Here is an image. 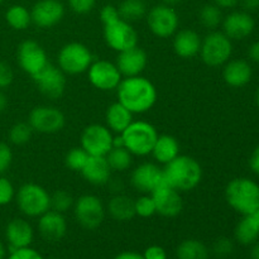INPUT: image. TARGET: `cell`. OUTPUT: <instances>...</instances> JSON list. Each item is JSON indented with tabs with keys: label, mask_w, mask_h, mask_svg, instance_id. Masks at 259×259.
Here are the masks:
<instances>
[{
	"label": "cell",
	"mask_w": 259,
	"mask_h": 259,
	"mask_svg": "<svg viewBox=\"0 0 259 259\" xmlns=\"http://www.w3.org/2000/svg\"><path fill=\"white\" fill-rule=\"evenodd\" d=\"M118 101L133 114L151 110L157 101V89L152 81L142 75L124 77L116 88Z\"/></svg>",
	"instance_id": "6da1fadb"
},
{
	"label": "cell",
	"mask_w": 259,
	"mask_h": 259,
	"mask_svg": "<svg viewBox=\"0 0 259 259\" xmlns=\"http://www.w3.org/2000/svg\"><path fill=\"white\" fill-rule=\"evenodd\" d=\"M164 181L180 192L196 189L202 180V167L190 156L179 154L169 163L164 164Z\"/></svg>",
	"instance_id": "7a4b0ae2"
},
{
	"label": "cell",
	"mask_w": 259,
	"mask_h": 259,
	"mask_svg": "<svg viewBox=\"0 0 259 259\" xmlns=\"http://www.w3.org/2000/svg\"><path fill=\"white\" fill-rule=\"evenodd\" d=\"M225 199L239 214H252L259 207V185L247 177L232 180L225 189Z\"/></svg>",
	"instance_id": "3957f363"
},
{
	"label": "cell",
	"mask_w": 259,
	"mask_h": 259,
	"mask_svg": "<svg viewBox=\"0 0 259 259\" xmlns=\"http://www.w3.org/2000/svg\"><path fill=\"white\" fill-rule=\"evenodd\" d=\"M124 147L133 156L144 157L152 153L154 143L158 138V132L148 121H132L131 125L120 134Z\"/></svg>",
	"instance_id": "277c9868"
},
{
	"label": "cell",
	"mask_w": 259,
	"mask_h": 259,
	"mask_svg": "<svg viewBox=\"0 0 259 259\" xmlns=\"http://www.w3.org/2000/svg\"><path fill=\"white\" fill-rule=\"evenodd\" d=\"M18 209L28 218H39L51 209V195L38 184L28 182L15 192Z\"/></svg>",
	"instance_id": "5b68a950"
},
{
	"label": "cell",
	"mask_w": 259,
	"mask_h": 259,
	"mask_svg": "<svg viewBox=\"0 0 259 259\" xmlns=\"http://www.w3.org/2000/svg\"><path fill=\"white\" fill-rule=\"evenodd\" d=\"M57 62L58 67L67 75H80L89 70L94 62V56L83 43L71 42L61 48Z\"/></svg>",
	"instance_id": "8992f818"
},
{
	"label": "cell",
	"mask_w": 259,
	"mask_h": 259,
	"mask_svg": "<svg viewBox=\"0 0 259 259\" xmlns=\"http://www.w3.org/2000/svg\"><path fill=\"white\" fill-rule=\"evenodd\" d=\"M233 53L232 39L224 32L212 30L202 39L200 56L205 65L219 67L229 61Z\"/></svg>",
	"instance_id": "52a82bcc"
},
{
	"label": "cell",
	"mask_w": 259,
	"mask_h": 259,
	"mask_svg": "<svg viewBox=\"0 0 259 259\" xmlns=\"http://www.w3.org/2000/svg\"><path fill=\"white\" fill-rule=\"evenodd\" d=\"M73 214L81 227L88 230H94L98 229L105 219V206L100 197L86 194L75 201Z\"/></svg>",
	"instance_id": "ba28073f"
},
{
	"label": "cell",
	"mask_w": 259,
	"mask_h": 259,
	"mask_svg": "<svg viewBox=\"0 0 259 259\" xmlns=\"http://www.w3.org/2000/svg\"><path fill=\"white\" fill-rule=\"evenodd\" d=\"M113 132L106 125L91 124L81 134V147L89 156L105 157L113 148Z\"/></svg>",
	"instance_id": "9c48e42d"
},
{
	"label": "cell",
	"mask_w": 259,
	"mask_h": 259,
	"mask_svg": "<svg viewBox=\"0 0 259 259\" xmlns=\"http://www.w3.org/2000/svg\"><path fill=\"white\" fill-rule=\"evenodd\" d=\"M104 38L106 45L119 53L138 46L139 37L131 23L119 18L115 22L104 25Z\"/></svg>",
	"instance_id": "30bf717a"
},
{
	"label": "cell",
	"mask_w": 259,
	"mask_h": 259,
	"mask_svg": "<svg viewBox=\"0 0 259 259\" xmlns=\"http://www.w3.org/2000/svg\"><path fill=\"white\" fill-rule=\"evenodd\" d=\"M147 23L154 35L159 38H169L179 29L180 19L174 8L159 4L149 10L147 14Z\"/></svg>",
	"instance_id": "8fae6325"
},
{
	"label": "cell",
	"mask_w": 259,
	"mask_h": 259,
	"mask_svg": "<svg viewBox=\"0 0 259 259\" xmlns=\"http://www.w3.org/2000/svg\"><path fill=\"white\" fill-rule=\"evenodd\" d=\"M28 123L33 131L43 134H53L62 131L66 124L65 114L58 108L40 105L33 109L28 118Z\"/></svg>",
	"instance_id": "7c38bea8"
},
{
	"label": "cell",
	"mask_w": 259,
	"mask_h": 259,
	"mask_svg": "<svg viewBox=\"0 0 259 259\" xmlns=\"http://www.w3.org/2000/svg\"><path fill=\"white\" fill-rule=\"evenodd\" d=\"M86 72H88L91 85L101 91L115 90L120 81L123 80V76L115 63L109 62L106 60L93 62Z\"/></svg>",
	"instance_id": "4fadbf2b"
},
{
	"label": "cell",
	"mask_w": 259,
	"mask_h": 259,
	"mask_svg": "<svg viewBox=\"0 0 259 259\" xmlns=\"http://www.w3.org/2000/svg\"><path fill=\"white\" fill-rule=\"evenodd\" d=\"M19 67L29 76L37 75L48 65V56L40 45L32 39L24 40L19 45L17 52Z\"/></svg>",
	"instance_id": "5bb4252c"
},
{
	"label": "cell",
	"mask_w": 259,
	"mask_h": 259,
	"mask_svg": "<svg viewBox=\"0 0 259 259\" xmlns=\"http://www.w3.org/2000/svg\"><path fill=\"white\" fill-rule=\"evenodd\" d=\"M66 73L58 66L48 63L42 71L33 76L38 90L48 99L61 98L66 89Z\"/></svg>",
	"instance_id": "9a60e30c"
},
{
	"label": "cell",
	"mask_w": 259,
	"mask_h": 259,
	"mask_svg": "<svg viewBox=\"0 0 259 259\" xmlns=\"http://www.w3.org/2000/svg\"><path fill=\"white\" fill-rule=\"evenodd\" d=\"M151 195L156 204L157 214L164 218H176L181 214L184 209L181 192L169 186L166 181L159 185Z\"/></svg>",
	"instance_id": "2e32d148"
},
{
	"label": "cell",
	"mask_w": 259,
	"mask_h": 259,
	"mask_svg": "<svg viewBox=\"0 0 259 259\" xmlns=\"http://www.w3.org/2000/svg\"><path fill=\"white\" fill-rule=\"evenodd\" d=\"M164 182L163 168L156 163L144 162L133 169L131 184L142 194H152L157 187Z\"/></svg>",
	"instance_id": "e0dca14e"
},
{
	"label": "cell",
	"mask_w": 259,
	"mask_h": 259,
	"mask_svg": "<svg viewBox=\"0 0 259 259\" xmlns=\"http://www.w3.org/2000/svg\"><path fill=\"white\" fill-rule=\"evenodd\" d=\"M65 8L58 0H39L30 10L32 23L39 28H51L62 20Z\"/></svg>",
	"instance_id": "ac0fdd59"
},
{
	"label": "cell",
	"mask_w": 259,
	"mask_h": 259,
	"mask_svg": "<svg viewBox=\"0 0 259 259\" xmlns=\"http://www.w3.org/2000/svg\"><path fill=\"white\" fill-rule=\"evenodd\" d=\"M148 63L147 53L138 46L119 52L116 57V67L124 77H133L142 75Z\"/></svg>",
	"instance_id": "d6986e66"
},
{
	"label": "cell",
	"mask_w": 259,
	"mask_h": 259,
	"mask_svg": "<svg viewBox=\"0 0 259 259\" xmlns=\"http://www.w3.org/2000/svg\"><path fill=\"white\" fill-rule=\"evenodd\" d=\"M38 230H39L40 237L47 242H58L67 233V222L63 214L50 209L39 217Z\"/></svg>",
	"instance_id": "ffe728a7"
},
{
	"label": "cell",
	"mask_w": 259,
	"mask_h": 259,
	"mask_svg": "<svg viewBox=\"0 0 259 259\" xmlns=\"http://www.w3.org/2000/svg\"><path fill=\"white\" fill-rule=\"evenodd\" d=\"M5 238H7L9 250L20 249V248L30 247L34 238L33 228L27 220L22 218H15L8 223L5 228Z\"/></svg>",
	"instance_id": "44dd1931"
},
{
	"label": "cell",
	"mask_w": 259,
	"mask_h": 259,
	"mask_svg": "<svg viewBox=\"0 0 259 259\" xmlns=\"http://www.w3.org/2000/svg\"><path fill=\"white\" fill-rule=\"evenodd\" d=\"M255 22L248 12H233L223 19L224 33L234 40H242L254 30Z\"/></svg>",
	"instance_id": "7402d4cb"
},
{
	"label": "cell",
	"mask_w": 259,
	"mask_h": 259,
	"mask_svg": "<svg viewBox=\"0 0 259 259\" xmlns=\"http://www.w3.org/2000/svg\"><path fill=\"white\" fill-rule=\"evenodd\" d=\"M81 175L89 184L94 186H103L110 181L111 168L106 157L90 156L85 167L81 169Z\"/></svg>",
	"instance_id": "603a6c76"
},
{
	"label": "cell",
	"mask_w": 259,
	"mask_h": 259,
	"mask_svg": "<svg viewBox=\"0 0 259 259\" xmlns=\"http://www.w3.org/2000/svg\"><path fill=\"white\" fill-rule=\"evenodd\" d=\"M201 37L192 29H182L175 33L174 51L181 58H192L200 53Z\"/></svg>",
	"instance_id": "cb8c5ba5"
},
{
	"label": "cell",
	"mask_w": 259,
	"mask_h": 259,
	"mask_svg": "<svg viewBox=\"0 0 259 259\" xmlns=\"http://www.w3.org/2000/svg\"><path fill=\"white\" fill-rule=\"evenodd\" d=\"M253 75L252 67L244 60H232L225 63L223 77L232 88H242L250 81Z\"/></svg>",
	"instance_id": "d4e9b609"
},
{
	"label": "cell",
	"mask_w": 259,
	"mask_h": 259,
	"mask_svg": "<svg viewBox=\"0 0 259 259\" xmlns=\"http://www.w3.org/2000/svg\"><path fill=\"white\" fill-rule=\"evenodd\" d=\"M133 115L134 114L131 110H128L123 104L116 101V103L111 104L108 108V110H106V126L113 133L121 134L132 124Z\"/></svg>",
	"instance_id": "484cf974"
},
{
	"label": "cell",
	"mask_w": 259,
	"mask_h": 259,
	"mask_svg": "<svg viewBox=\"0 0 259 259\" xmlns=\"http://www.w3.org/2000/svg\"><path fill=\"white\" fill-rule=\"evenodd\" d=\"M151 154L158 163H169L172 159H175L180 154L179 141L169 134L158 136Z\"/></svg>",
	"instance_id": "4316f807"
},
{
	"label": "cell",
	"mask_w": 259,
	"mask_h": 259,
	"mask_svg": "<svg viewBox=\"0 0 259 259\" xmlns=\"http://www.w3.org/2000/svg\"><path fill=\"white\" fill-rule=\"evenodd\" d=\"M259 237V207L252 214L243 215L235 228V238L242 244H253Z\"/></svg>",
	"instance_id": "83f0119b"
},
{
	"label": "cell",
	"mask_w": 259,
	"mask_h": 259,
	"mask_svg": "<svg viewBox=\"0 0 259 259\" xmlns=\"http://www.w3.org/2000/svg\"><path fill=\"white\" fill-rule=\"evenodd\" d=\"M108 211L118 222H128L136 217L134 200L126 195H115L108 202Z\"/></svg>",
	"instance_id": "f1b7e54d"
},
{
	"label": "cell",
	"mask_w": 259,
	"mask_h": 259,
	"mask_svg": "<svg viewBox=\"0 0 259 259\" xmlns=\"http://www.w3.org/2000/svg\"><path fill=\"white\" fill-rule=\"evenodd\" d=\"M176 255L179 259H207L209 249L197 239H186L177 247Z\"/></svg>",
	"instance_id": "f546056e"
},
{
	"label": "cell",
	"mask_w": 259,
	"mask_h": 259,
	"mask_svg": "<svg viewBox=\"0 0 259 259\" xmlns=\"http://www.w3.org/2000/svg\"><path fill=\"white\" fill-rule=\"evenodd\" d=\"M105 157L111 171L116 172L126 171L133 161V154L125 147H113Z\"/></svg>",
	"instance_id": "4dcf8cb0"
},
{
	"label": "cell",
	"mask_w": 259,
	"mask_h": 259,
	"mask_svg": "<svg viewBox=\"0 0 259 259\" xmlns=\"http://www.w3.org/2000/svg\"><path fill=\"white\" fill-rule=\"evenodd\" d=\"M7 23L15 30L27 29L28 25L32 23L30 12L23 5H12L5 13Z\"/></svg>",
	"instance_id": "1f68e13d"
},
{
	"label": "cell",
	"mask_w": 259,
	"mask_h": 259,
	"mask_svg": "<svg viewBox=\"0 0 259 259\" xmlns=\"http://www.w3.org/2000/svg\"><path fill=\"white\" fill-rule=\"evenodd\" d=\"M119 15L126 22H137L147 14V7L143 0H123L118 7Z\"/></svg>",
	"instance_id": "d6a6232c"
},
{
	"label": "cell",
	"mask_w": 259,
	"mask_h": 259,
	"mask_svg": "<svg viewBox=\"0 0 259 259\" xmlns=\"http://www.w3.org/2000/svg\"><path fill=\"white\" fill-rule=\"evenodd\" d=\"M199 19L205 28L215 29L223 23L222 8L218 7L217 4L204 5L199 13Z\"/></svg>",
	"instance_id": "836d02e7"
},
{
	"label": "cell",
	"mask_w": 259,
	"mask_h": 259,
	"mask_svg": "<svg viewBox=\"0 0 259 259\" xmlns=\"http://www.w3.org/2000/svg\"><path fill=\"white\" fill-rule=\"evenodd\" d=\"M33 134L32 126L29 125V123H24V121H20V123L14 124V125L10 128L9 131V141L12 142L15 146H24L28 142L30 141Z\"/></svg>",
	"instance_id": "e575fe53"
},
{
	"label": "cell",
	"mask_w": 259,
	"mask_h": 259,
	"mask_svg": "<svg viewBox=\"0 0 259 259\" xmlns=\"http://www.w3.org/2000/svg\"><path fill=\"white\" fill-rule=\"evenodd\" d=\"M89 153L82 148V147H75L70 149L65 157V163L71 171L81 172V169L85 167L86 162L89 159Z\"/></svg>",
	"instance_id": "d590c367"
},
{
	"label": "cell",
	"mask_w": 259,
	"mask_h": 259,
	"mask_svg": "<svg viewBox=\"0 0 259 259\" xmlns=\"http://www.w3.org/2000/svg\"><path fill=\"white\" fill-rule=\"evenodd\" d=\"M73 204H75V200L72 195L65 190H57L55 194L51 195V209L61 214L68 211L71 207H73Z\"/></svg>",
	"instance_id": "8d00e7d4"
},
{
	"label": "cell",
	"mask_w": 259,
	"mask_h": 259,
	"mask_svg": "<svg viewBox=\"0 0 259 259\" xmlns=\"http://www.w3.org/2000/svg\"><path fill=\"white\" fill-rule=\"evenodd\" d=\"M134 209L136 215L141 218H151L157 214L156 204L151 194H143L141 197L134 200Z\"/></svg>",
	"instance_id": "74e56055"
},
{
	"label": "cell",
	"mask_w": 259,
	"mask_h": 259,
	"mask_svg": "<svg viewBox=\"0 0 259 259\" xmlns=\"http://www.w3.org/2000/svg\"><path fill=\"white\" fill-rule=\"evenodd\" d=\"M15 199V189L14 185L12 184L10 180L0 176V206L9 205L13 200Z\"/></svg>",
	"instance_id": "f35d334b"
},
{
	"label": "cell",
	"mask_w": 259,
	"mask_h": 259,
	"mask_svg": "<svg viewBox=\"0 0 259 259\" xmlns=\"http://www.w3.org/2000/svg\"><path fill=\"white\" fill-rule=\"evenodd\" d=\"M13 163L12 148L4 142H0V176L10 168Z\"/></svg>",
	"instance_id": "ab89813d"
},
{
	"label": "cell",
	"mask_w": 259,
	"mask_h": 259,
	"mask_svg": "<svg viewBox=\"0 0 259 259\" xmlns=\"http://www.w3.org/2000/svg\"><path fill=\"white\" fill-rule=\"evenodd\" d=\"M233 249H234L233 242L230 239H228V238H219L214 243V247H212V250H214L215 254L220 258H225L232 254Z\"/></svg>",
	"instance_id": "60d3db41"
},
{
	"label": "cell",
	"mask_w": 259,
	"mask_h": 259,
	"mask_svg": "<svg viewBox=\"0 0 259 259\" xmlns=\"http://www.w3.org/2000/svg\"><path fill=\"white\" fill-rule=\"evenodd\" d=\"M7 259H45L43 255L40 254L38 250L33 249V248H20V249L12 250L8 255Z\"/></svg>",
	"instance_id": "b9f144b4"
},
{
	"label": "cell",
	"mask_w": 259,
	"mask_h": 259,
	"mask_svg": "<svg viewBox=\"0 0 259 259\" xmlns=\"http://www.w3.org/2000/svg\"><path fill=\"white\" fill-rule=\"evenodd\" d=\"M14 80V73L8 63L0 62V90L9 88Z\"/></svg>",
	"instance_id": "7bdbcfd3"
},
{
	"label": "cell",
	"mask_w": 259,
	"mask_h": 259,
	"mask_svg": "<svg viewBox=\"0 0 259 259\" xmlns=\"http://www.w3.org/2000/svg\"><path fill=\"white\" fill-rule=\"evenodd\" d=\"M68 4L77 14H86L95 7V0H68Z\"/></svg>",
	"instance_id": "ee69618b"
},
{
	"label": "cell",
	"mask_w": 259,
	"mask_h": 259,
	"mask_svg": "<svg viewBox=\"0 0 259 259\" xmlns=\"http://www.w3.org/2000/svg\"><path fill=\"white\" fill-rule=\"evenodd\" d=\"M119 18H120V15H119L118 8L114 7V5H105V7H103V9H101L100 19L104 25L110 24V23L118 20Z\"/></svg>",
	"instance_id": "f6af8a7d"
},
{
	"label": "cell",
	"mask_w": 259,
	"mask_h": 259,
	"mask_svg": "<svg viewBox=\"0 0 259 259\" xmlns=\"http://www.w3.org/2000/svg\"><path fill=\"white\" fill-rule=\"evenodd\" d=\"M144 259H167V253L159 245H151L143 253Z\"/></svg>",
	"instance_id": "bcb514c9"
},
{
	"label": "cell",
	"mask_w": 259,
	"mask_h": 259,
	"mask_svg": "<svg viewBox=\"0 0 259 259\" xmlns=\"http://www.w3.org/2000/svg\"><path fill=\"white\" fill-rule=\"evenodd\" d=\"M249 167L255 175H259V146L253 151L249 158Z\"/></svg>",
	"instance_id": "7dc6e473"
},
{
	"label": "cell",
	"mask_w": 259,
	"mask_h": 259,
	"mask_svg": "<svg viewBox=\"0 0 259 259\" xmlns=\"http://www.w3.org/2000/svg\"><path fill=\"white\" fill-rule=\"evenodd\" d=\"M244 12H255L259 9V0H239Z\"/></svg>",
	"instance_id": "c3c4849f"
},
{
	"label": "cell",
	"mask_w": 259,
	"mask_h": 259,
	"mask_svg": "<svg viewBox=\"0 0 259 259\" xmlns=\"http://www.w3.org/2000/svg\"><path fill=\"white\" fill-rule=\"evenodd\" d=\"M248 56H249V58L253 61V62L259 63V40L252 43V45L249 46V50H248Z\"/></svg>",
	"instance_id": "681fc988"
},
{
	"label": "cell",
	"mask_w": 259,
	"mask_h": 259,
	"mask_svg": "<svg viewBox=\"0 0 259 259\" xmlns=\"http://www.w3.org/2000/svg\"><path fill=\"white\" fill-rule=\"evenodd\" d=\"M114 259H144L143 254L137 252H132V250H126V252L119 253L118 255H115Z\"/></svg>",
	"instance_id": "f907efd6"
},
{
	"label": "cell",
	"mask_w": 259,
	"mask_h": 259,
	"mask_svg": "<svg viewBox=\"0 0 259 259\" xmlns=\"http://www.w3.org/2000/svg\"><path fill=\"white\" fill-rule=\"evenodd\" d=\"M239 3V0H214V4H217L219 8H234Z\"/></svg>",
	"instance_id": "816d5d0a"
},
{
	"label": "cell",
	"mask_w": 259,
	"mask_h": 259,
	"mask_svg": "<svg viewBox=\"0 0 259 259\" xmlns=\"http://www.w3.org/2000/svg\"><path fill=\"white\" fill-rule=\"evenodd\" d=\"M7 108H8V98L4 94V91L0 90V113H3Z\"/></svg>",
	"instance_id": "f5cc1de1"
},
{
	"label": "cell",
	"mask_w": 259,
	"mask_h": 259,
	"mask_svg": "<svg viewBox=\"0 0 259 259\" xmlns=\"http://www.w3.org/2000/svg\"><path fill=\"white\" fill-rule=\"evenodd\" d=\"M252 259H259V243L252 248Z\"/></svg>",
	"instance_id": "db71d44e"
},
{
	"label": "cell",
	"mask_w": 259,
	"mask_h": 259,
	"mask_svg": "<svg viewBox=\"0 0 259 259\" xmlns=\"http://www.w3.org/2000/svg\"><path fill=\"white\" fill-rule=\"evenodd\" d=\"M5 255H7V248H5V245L0 240V259H4Z\"/></svg>",
	"instance_id": "11a10c76"
},
{
	"label": "cell",
	"mask_w": 259,
	"mask_h": 259,
	"mask_svg": "<svg viewBox=\"0 0 259 259\" xmlns=\"http://www.w3.org/2000/svg\"><path fill=\"white\" fill-rule=\"evenodd\" d=\"M181 0H162V4L164 5H168V7H174V5L179 4Z\"/></svg>",
	"instance_id": "9f6ffc18"
},
{
	"label": "cell",
	"mask_w": 259,
	"mask_h": 259,
	"mask_svg": "<svg viewBox=\"0 0 259 259\" xmlns=\"http://www.w3.org/2000/svg\"><path fill=\"white\" fill-rule=\"evenodd\" d=\"M257 105L259 108V89H258V93H257Z\"/></svg>",
	"instance_id": "6f0895ef"
},
{
	"label": "cell",
	"mask_w": 259,
	"mask_h": 259,
	"mask_svg": "<svg viewBox=\"0 0 259 259\" xmlns=\"http://www.w3.org/2000/svg\"><path fill=\"white\" fill-rule=\"evenodd\" d=\"M3 2H4V0H0V5H2V4H3Z\"/></svg>",
	"instance_id": "680465c9"
}]
</instances>
